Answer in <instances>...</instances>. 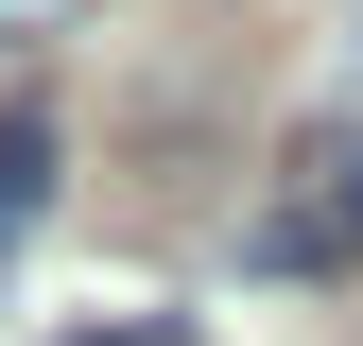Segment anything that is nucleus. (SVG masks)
Returning <instances> with one entry per match:
<instances>
[{"mask_svg":"<svg viewBox=\"0 0 363 346\" xmlns=\"http://www.w3.org/2000/svg\"><path fill=\"white\" fill-rule=\"evenodd\" d=\"M242 260H259V277H346V260H363V121H311V139L277 156Z\"/></svg>","mask_w":363,"mask_h":346,"instance_id":"f257e3e1","label":"nucleus"},{"mask_svg":"<svg viewBox=\"0 0 363 346\" xmlns=\"http://www.w3.org/2000/svg\"><path fill=\"white\" fill-rule=\"evenodd\" d=\"M52 208V104H0V242Z\"/></svg>","mask_w":363,"mask_h":346,"instance_id":"f03ea898","label":"nucleus"},{"mask_svg":"<svg viewBox=\"0 0 363 346\" xmlns=\"http://www.w3.org/2000/svg\"><path fill=\"white\" fill-rule=\"evenodd\" d=\"M86 346H191V329H173V312H121V329H86Z\"/></svg>","mask_w":363,"mask_h":346,"instance_id":"7ed1b4c3","label":"nucleus"},{"mask_svg":"<svg viewBox=\"0 0 363 346\" xmlns=\"http://www.w3.org/2000/svg\"><path fill=\"white\" fill-rule=\"evenodd\" d=\"M35 18H69V0H0V35H35Z\"/></svg>","mask_w":363,"mask_h":346,"instance_id":"20e7f679","label":"nucleus"}]
</instances>
